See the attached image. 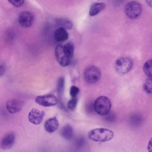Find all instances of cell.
Returning <instances> with one entry per match:
<instances>
[{
    "label": "cell",
    "mask_w": 152,
    "mask_h": 152,
    "mask_svg": "<svg viewBox=\"0 0 152 152\" xmlns=\"http://www.w3.org/2000/svg\"><path fill=\"white\" fill-rule=\"evenodd\" d=\"M88 138L96 142H105L112 140L114 133L111 130L105 128H99L90 131L88 133Z\"/></svg>",
    "instance_id": "1"
},
{
    "label": "cell",
    "mask_w": 152,
    "mask_h": 152,
    "mask_svg": "<svg viewBox=\"0 0 152 152\" xmlns=\"http://www.w3.org/2000/svg\"><path fill=\"white\" fill-rule=\"evenodd\" d=\"M111 103L110 99L107 96H102L96 99L94 108L96 112L101 115L108 114L111 109Z\"/></svg>",
    "instance_id": "2"
},
{
    "label": "cell",
    "mask_w": 152,
    "mask_h": 152,
    "mask_svg": "<svg viewBox=\"0 0 152 152\" xmlns=\"http://www.w3.org/2000/svg\"><path fill=\"white\" fill-rule=\"evenodd\" d=\"M133 62L132 59L127 57H123L118 59L115 61V67L118 73L124 74L129 72L132 68Z\"/></svg>",
    "instance_id": "3"
},
{
    "label": "cell",
    "mask_w": 152,
    "mask_h": 152,
    "mask_svg": "<svg viewBox=\"0 0 152 152\" xmlns=\"http://www.w3.org/2000/svg\"><path fill=\"white\" fill-rule=\"evenodd\" d=\"M142 11L141 4L136 1H131L127 3L125 7L126 15L132 19H136L140 15Z\"/></svg>",
    "instance_id": "4"
},
{
    "label": "cell",
    "mask_w": 152,
    "mask_h": 152,
    "mask_svg": "<svg viewBox=\"0 0 152 152\" xmlns=\"http://www.w3.org/2000/svg\"><path fill=\"white\" fill-rule=\"evenodd\" d=\"M83 75L86 82L92 84L96 82L99 80L101 73L97 67L91 66L85 69Z\"/></svg>",
    "instance_id": "5"
},
{
    "label": "cell",
    "mask_w": 152,
    "mask_h": 152,
    "mask_svg": "<svg viewBox=\"0 0 152 152\" xmlns=\"http://www.w3.org/2000/svg\"><path fill=\"white\" fill-rule=\"evenodd\" d=\"M55 54L57 61L61 66H66L70 63L71 59L66 53L62 45H58L56 46Z\"/></svg>",
    "instance_id": "6"
},
{
    "label": "cell",
    "mask_w": 152,
    "mask_h": 152,
    "mask_svg": "<svg viewBox=\"0 0 152 152\" xmlns=\"http://www.w3.org/2000/svg\"><path fill=\"white\" fill-rule=\"evenodd\" d=\"M35 102L39 105L44 107H50L56 105L57 103L56 97L51 94L37 96Z\"/></svg>",
    "instance_id": "7"
},
{
    "label": "cell",
    "mask_w": 152,
    "mask_h": 152,
    "mask_svg": "<svg viewBox=\"0 0 152 152\" xmlns=\"http://www.w3.org/2000/svg\"><path fill=\"white\" fill-rule=\"evenodd\" d=\"M18 22L22 27L28 28L32 24L34 20V16L30 12L24 11L20 13L18 17Z\"/></svg>",
    "instance_id": "8"
},
{
    "label": "cell",
    "mask_w": 152,
    "mask_h": 152,
    "mask_svg": "<svg viewBox=\"0 0 152 152\" xmlns=\"http://www.w3.org/2000/svg\"><path fill=\"white\" fill-rule=\"evenodd\" d=\"M45 115V113L43 111L34 108L29 112L28 115V118L31 123L38 125L42 122Z\"/></svg>",
    "instance_id": "9"
},
{
    "label": "cell",
    "mask_w": 152,
    "mask_h": 152,
    "mask_svg": "<svg viewBox=\"0 0 152 152\" xmlns=\"http://www.w3.org/2000/svg\"><path fill=\"white\" fill-rule=\"evenodd\" d=\"M23 104V102L19 99H12L7 102L6 107L9 113H14L20 110Z\"/></svg>",
    "instance_id": "10"
},
{
    "label": "cell",
    "mask_w": 152,
    "mask_h": 152,
    "mask_svg": "<svg viewBox=\"0 0 152 152\" xmlns=\"http://www.w3.org/2000/svg\"><path fill=\"white\" fill-rule=\"evenodd\" d=\"M15 140L14 134L11 133L4 136L0 142V147L4 150L8 149L13 145Z\"/></svg>",
    "instance_id": "11"
},
{
    "label": "cell",
    "mask_w": 152,
    "mask_h": 152,
    "mask_svg": "<svg viewBox=\"0 0 152 152\" xmlns=\"http://www.w3.org/2000/svg\"><path fill=\"white\" fill-rule=\"evenodd\" d=\"M59 126V123L55 117L50 118L45 122L44 127L45 130L49 133H52L56 131Z\"/></svg>",
    "instance_id": "12"
},
{
    "label": "cell",
    "mask_w": 152,
    "mask_h": 152,
    "mask_svg": "<svg viewBox=\"0 0 152 152\" xmlns=\"http://www.w3.org/2000/svg\"><path fill=\"white\" fill-rule=\"evenodd\" d=\"M54 37L56 41L61 42L68 39L69 34L66 29L62 27H58L54 31Z\"/></svg>",
    "instance_id": "13"
},
{
    "label": "cell",
    "mask_w": 152,
    "mask_h": 152,
    "mask_svg": "<svg viewBox=\"0 0 152 152\" xmlns=\"http://www.w3.org/2000/svg\"><path fill=\"white\" fill-rule=\"evenodd\" d=\"M60 134L62 137L66 140L72 139L74 134L72 126L69 124L64 125L60 130Z\"/></svg>",
    "instance_id": "14"
},
{
    "label": "cell",
    "mask_w": 152,
    "mask_h": 152,
    "mask_svg": "<svg viewBox=\"0 0 152 152\" xmlns=\"http://www.w3.org/2000/svg\"><path fill=\"white\" fill-rule=\"evenodd\" d=\"M105 4L102 2H96L90 6L89 15L91 16H95L104 9Z\"/></svg>",
    "instance_id": "15"
},
{
    "label": "cell",
    "mask_w": 152,
    "mask_h": 152,
    "mask_svg": "<svg viewBox=\"0 0 152 152\" xmlns=\"http://www.w3.org/2000/svg\"><path fill=\"white\" fill-rule=\"evenodd\" d=\"M56 24L58 27L65 29H70L73 27L72 22L69 19L64 18H59L56 20Z\"/></svg>",
    "instance_id": "16"
},
{
    "label": "cell",
    "mask_w": 152,
    "mask_h": 152,
    "mask_svg": "<svg viewBox=\"0 0 152 152\" xmlns=\"http://www.w3.org/2000/svg\"><path fill=\"white\" fill-rule=\"evenodd\" d=\"M66 53L71 59L74 55V46L72 43L71 42H67L63 46Z\"/></svg>",
    "instance_id": "17"
},
{
    "label": "cell",
    "mask_w": 152,
    "mask_h": 152,
    "mask_svg": "<svg viewBox=\"0 0 152 152\" xmlns=\"http://www.w3.org/2000/svg\"><path fill=\"white\" fill-rule=\"evenodd\" d=\"M152 61L150 59L145 63L143 67L144 72L148 77H152Z\"/></svg>",
    "instance_id": "18"
},
{
    "label": "cell",
    "mask_w": 152,
    "mask_h": 152,
    "mask_svg": "<svg viewBox=\"0 0 152 152\" xmlns=\"http://www.w3.org/2000/svg\"><path fill=\"white\" fill-rule=\"evenodd\" d=\"M143 88L144 91L148 94L152 92V78L151 77H148L145 80Z\"/></svg>",
    "instance_id": "19"
},
{
    "label": "cell",
    "mask_w": 152,
    "mask_h": 152,
    "mask_svg": "<svg viewBox=\"0 0 152 152\" xmlns=\"http://www.w3.org/2000/svg\"><path fill=\"white\" fill-rule=\"evenodd\" d=\"M64 79L63 77L58 80L57 83V91L58 94L61 95L64 91Z\"/></svg>",
    "instance_id": "20"
},
{
    "label": "cell",
    "mask_w": 152,
    "mask_h": 152,
    "mask_svg": "<svg viewBox=\"0 0 152 152\" xmlns=\"http://www.w3.org/2000/svg\"><path fill=\"white\" fill-rule=\"evenodd\" d=\"M77 99L76 98H72L67 102V106L69 109L73 110L75 108L77 104Z\"/></svg>",
    "instance_id": "21"
},
{
    "label": "cell",
    "mask_w": 152,
    "mask_h": 152,
    "mask_svg": "<svg viewBox=\"0 0 152 152\" xmlns=\"http://www.w3.org/2000/svg\"><path fill=\"white\" fill-rule=\"evenodd\" d=\"M79 91V89L77 87L73 86L70 88V95L72 98H76Z\"/></svg>",
    "instance_id": "22"
},
{
    "label": "cell",
    "mask_w": 152,
    "mask_h": 152,
    "mask_svg": "<svg viewBox=\"0 0 152 152\" xmlns=\"http://www.w3.org/2000/svg\"><path fill=\"white\" fill-rule=\"evenodd\" d=\"M9 1L16 7H20L24 3L23 0H10Z\"/></svg>",
    "instance_id": "23"
},
{
    "label": "cell",
    "mask_w": 152,
    "mask_h": 152,
    "mask_svg": "<svg viewBox=\"0 0 152 152\" xmlns=\"http://www.w3.org/2000/svg\"><path fill=\"white\" fill-rule=\"evenodd\" d=\"M5 72V68L2 64H0V76L2 75Z\"/></svg>",
    "instance_id": "24"
},
{
    "label": "cell",
    "mask_w": 152,
    "mask_h": 152,
    "mask_svg": "<svg viewBox=\"0 0 152 152\" xmlns=\"http://www.w3.org/2000/svg\"><path fill=\"white\" fill-rule=\"evenodd\" d=\"M151 140L149 142V144L148 146V150L149 152H151L152 151V144Z\"/></svg>",
    "instance_id": "25"
},
{
    "label": "cell",
    "mask_w": 152,
    "mask_h": 152,
    "mask_svg": "<svg viewBox=\"0 0 152 152\" xmlns=\"http://www.w3.org/2000/svg\"><path fill=\"white\" fill-rule=\"evenodd\" d=\"M151 1H152L151 0V1H149V0L146 1V3H147V4L148 5H149V6L150 5L151 6Z\"/></svg>",
    "instance_id": "26"
}]
</instances>
